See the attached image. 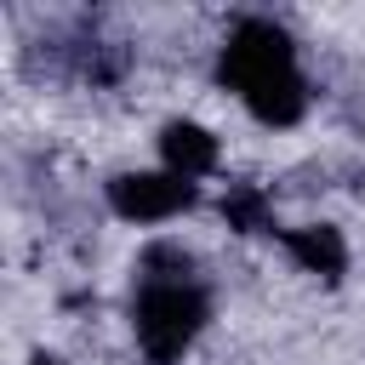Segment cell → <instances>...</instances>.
I'll list each match as a JSON object with an SVG mask.
<instances>
[{
    "instance_id": "1",
    "label": "cell",
    "mask_w": 365,
    "mask_h": 365,
    "mask_svg": "<svg viewBox=\"0 0 365 365\" xmlns=\"http://www.w3.org/2000/svg\"><path fill=\"white\" fill-rule=\"evenodd\" d=\"M137 268L143 274H137V297H131V336L148 365H177L211 319V291L200 279V257L182 240H160L143 251Z\"/></svg>"
},
{
    "instance_id": "2",
    "label": "cell",
    "mask_w": 365,
    "mask_h": 365,
    "mask_svg": "<svg viewBox=\"0 0 365 365\" xmlns=\"http://www.w3.org/2000/svg\"><path fill=\"white\" fill-rule=\"evenodd\" d=\"M222 86L257 125H297L308 114V74L297 63V40L268 17H240L222 40Z\"/></svg>"
},
{
    "instance_id": "3",
    "label": "cell",
    "mask_w": 365,
    "mask_h": 365,
    "mask_svg": "<svg viewBox=\"0 0 365 365\" xmlns=\"http://www.w3.org/2000/svg\"><path fill=\"white\" fill-rule=\"evenodd\" d=\"M200 205V182L177 177V171H120L108 182V211L120 222H171L182 211Z\"/></svg>"
},
{
    "instance_id": "4",
    "label": "cell",
    "mask_w": 365,
    "mask_h": 365,
    "mask_svg": "<svg viewBox=\"0 0 365 365\" xmlns=\"http://www.w3.org/2000/svg\"><path fill=\"white\" fill-rule=\"evenodd\" d=\"M160 165L188 177V182H205L222 165V137L200 120H165L160 125Z\"/></svg>"
},
{
    "instance_id": "5",
    "label": "cell",
    "mask_w": 365,
    "mask_h": 365,
    "mask_svg": "<svg viewBox=\"0 0 365 365\" xmlns=\"http://www.w3.org/2000/svg\"><path fill=\"white\" fill-rule=\"evenodd\" d=\"M279 245H285L291 262H297L302 274H314V279H342V268H348V240H342V228H331V222L279 228Z\"/></svg>"
},
{
    "instance_id": "6",
    "label": "cell",
    "mask_w": 365,
    "mask_h": 365,
    "mask_svg": "<svg viewBox=\"0 0 365 365\" xmlns=\"http://www.w3.org/2000/svg\"><path fill=\"white\" fill-rule=\"evenodd\" d=\"M34 365H68V359H57V354H34Z\"/></svg>"
}]
</instances>
